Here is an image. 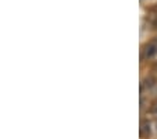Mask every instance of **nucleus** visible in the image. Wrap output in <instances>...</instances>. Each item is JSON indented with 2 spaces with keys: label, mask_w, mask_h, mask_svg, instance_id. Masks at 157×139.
<instances>
[{
  "label": "nucleus",
  "mask_w": 157,
  "mask_h": 139,
  "mask_svg": "<svg viewBox=\"0 0 157 139\" xmlns=\"http://www.w3.org/2000/svg\"><path fill=\"white\" fill-rule=\"evenodd\" d=\"M150 132V125L147 121H142V129H140V133L144 135V133H149Z\"/></svg>",
  "instance_id": "2"
},
{
  "label": "nucleus",
  "mask_w": 157,
  "mask_h": 139,
  "mask_svg": "<svg viewBox=\"0 0 157 139\" xmlns=\"http://www.w3.org/2000/svg\"><path fill=\"white\" fill-rule=\"evenodd\" d=\"M157 55V40H151L143 46V58H153Z\"/></svg>",
  "instance_id": "1"
},
{
  "label": "nucleus",
  "mask_w": 157,
  "mask_h": 139,
  "mask_svg": "<svg viewBox=\"0 0 157 139\" xmlns=\"http://www.w3.org/2000/svg\"><path fill=\"white\" fill-rule=\"evenodd\" d=\"M150 113H153V114H157V98L154 100L153 103H151V107H150Z\"/></svg>",
  "instance_id": "3"
}]
</instances>
